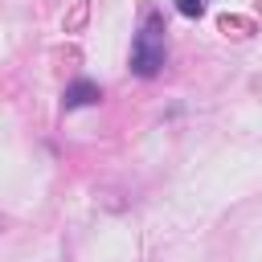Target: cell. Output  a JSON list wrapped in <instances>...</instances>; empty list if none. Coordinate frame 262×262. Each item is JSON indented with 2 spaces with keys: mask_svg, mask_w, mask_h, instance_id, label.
Here are the masks:
<instances>
[{
  "mask_svg": "<svg viewBox=\"0 0 262 262\" xmlns=\"http://www.w3.org/2000/svg\"><path fill=\"white\" fill-rule=\"evenodd\" d=\"M160 66H164V20L151 12L143 20V29L135 33V41H131V70L139 78H156Z\"/></svg>",
  "mask_w": 262,
  "mask_h": 262,
  "instance_id": "cell-1",
  "label": "cell"
},
{
  "mask_svg": "<svg viewBox=\"0 0 262 262\" xmlns=\"http://www.w3.org/2000/svg\"><path fill=\"white\" fill-rule=\"evenodd\" d=\"M94 98H98V86H94V82H74V86L66 90V111L86 106V102H94Z\"/></svg>",
  "mask_w": 262,
  "mask_h": 262,
  "instance_id": "cell-2",
  "label": "cell"
},
{
  "mask_svg": "<svg viewBox=\"0 0 262 262\" xmlns=\"http://www.w3.org/2000/svg\"><path fill=\"white\" fill-rule=\"evenodd\" d=\"M176 8H180V16H201L205 0H176Z\"/></svg>",
  "mask_w": 262,
  "mask_h": 262,
  "instance_id": "cell-3",
  "label": "cell"
}]
</instances>
